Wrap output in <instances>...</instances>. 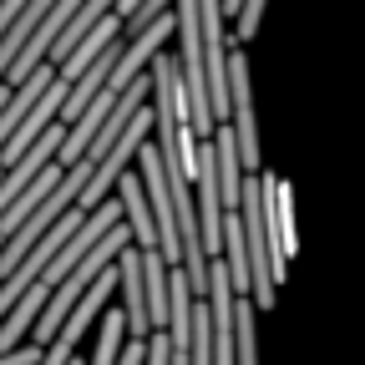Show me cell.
Listing matches in <instances>:
<instances>
[{
	"label": "cell",
	"mask_w": 365,
	"mask_h": 365,
	"mask_svg": "<svg viewBox=\"0 0 365 365\" xmlns=\"http://www.w3.org/2000/svg\"><path fill=\"white\" fill-rule=\"evenodd\" d=\"M117 365H148V340H127V350H122Z\"/></svg>",
	"instance_id": "9c48e42d"
},
{
	"label": "cell",
	"mask_w": 365,
	"mask_h": 365,
	"mask_svg": "<svg viewBox=\"0 0 365 365\" xmlns=\"http://www.w3.org/2000/svg\"><path fill=\"white\" fill-rule=\"evenodd\" d=\"M112 289H122V274H117V264H112V269L102 274V279H97V284H91V289L81 294V304L71 309V319H66V330L56 335V345H66V350H76V340L86 335V325H91V319H97V314H102V304L112 299Z\"/></svg>",
	"instance_id": "277c9868"
},
{
	"label": "cell",
	"mask_w": 365,
	"mask_h": 365,
	"mask_svg": "<svg viewBox=\"0 0 365 365\" xmlns=\"http://www.w3.org/2000/svg\"><path fill=\"white\" fill-rule=\"evenodd\" d=\"M117 198H122V213H127V228H132L137 249H163L158 213H153V203H148V182L137 178V173H122V182H117Z\"/></svg>",
	"instance_id": "3957f363"
},
{
	"label": "cell",
	"mask_w": 365,
	"mask_h": 365,
	"mask_svg": "<svg viewBox=\"0 0 365 365\" xmlns=\"http://www.w3.org/2000/svg\"><path fill=\"white\" fill-rule=\"evenodd\" d=\"M41 360H46L41 345H21V350H6V355H0V365H41Z\"/></svg>",
	"instance_id": "ba28073f"
},
{
	"label": "cell",
	"mask_w": 365,
	"mask_h": 365,
	"mask_svg": "<svg viewBox=\"0 0 365 365\" xmlns=\"http://www.w3.org/2000/svg\"><path fill=\"white\" fill-rule=\"evenodd\" d=\"M117 274H122V299H127V330L132 340H153V299H148V264H143V249H127L117 259Z\"/></svg>",
	"instance_id": "7a4b0ae2"
},
{
	"label": "cell",
	"mask_w": 365,
	"mask_h": 365,
	"mask_svg": "<svg viewBox=\"0 0 365 365\" xmlns=\"http://www.w3.org/2000/svg\"><path fill=\"white\" fill-rule=\"evenodd\" d=\"M71 365H81V360H76V355H71Z\"/></svg>",
	"instance_id": "8fae6325"
},
{
	"label": "cell",
	"mask_w": 365,
	"mask_h": 365,
	"mask_svg": "<svg viewBox=\"0 0 365 365\" xmlns=\"http://www.w3.org/2000/svg\"><path fill=\"white\" fill-rule=\"evenodd\" d=\"M132 330H127V309H107V325H102V340H97V355H91V365H117L122 350H127Z\"/></svg>",
	"instance_id": "5b68a950"
},
{
	"label": "cell",
	"mask_w": 365,
	"mask_h": 365,
	"mask_svg": "<svg viewBox=\"0 0 365 365\" xmlns=\"http://www.w3.org/2000/svg\"><path fill=\"white\" fill-rule=\"evenodd\" d=\"M41 365H71V350L66 345H46V360Z\"/></svg>",
	"instance_id": "30bf717a"
},
{
	"label": "cell",
	"mask_w": 365,
	"mask_h": 365,
	"mask_svg": "<svg viewBox=\"0 0 365 365\" xmlns=\"http://www.w3.org/2000/svg\"><path fill=\"white\" fill-rule=\"evenodd\" d=\"M264 218H269V234H274V284H279L294 249H299V234H294V193L274 173H264Z\"/></svg>",
	"instance_id": "6da1fadb"
},
{
	"label": "cell",
	"mask_w": 365,
	"mask_h": 365,
	"mask_svg": "<svg viewBox=\"0 0 365 365\" xmlns=\"http://www.w3.org/2000/svg\"><path fill=\"white\" fill-rule=\"evenodd\" d=\"M234 345H239V365H259V304H254V294H239V335H234Z\"/></svg>",
	"instance_id": "8992f818"
},
{
	"label": "cell",
	"mask_w": 365,
	"mask_h": 365,
	"mask_svg": "<svg viewBox=\"0 0 365 365\" xmlns=\"http://www.w3.org/2000/svg\"><path fill=\"white\" fill-rule=\"evenodd\" d=\"M264 6H269V0H244V16L234 21V41H254V36H259V21H264Z\"/></svg>",
	"instance_id": "52a82bcc"
}]
</instances>
